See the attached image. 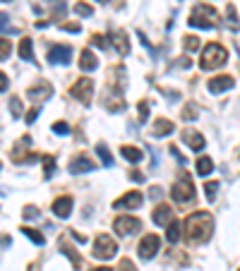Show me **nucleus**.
<instances>
[{
	"mask_svg": "<svg viewBox=\"0 0 240 271\" xmlns=\"http://www.w3.org/2000/svg\"><path fill=\"white\" fill-rule=\"evenodd\" d=\"M0 168H2V163H0Z\"/></svg>",
	"mask_w": 240,
	"mask_h": 271,
	"instance_id": "nucleus-50",
	"label": "nucleus"
},
{
	"mask_svg": "<svg viewBox=\"0 0 240 271\" xmlns=\"http://www.w3.org/2000/svg\"><path fill=\"white\" fill-rule=\"evenodd\" d=\"M75 15H80V17H91L94 15V7L91 5H87V2H75Z\"/></svg>",
	"mask_w": 240,
	"mask_h": 271,
	"instance_id": "nucleus-29",
	"label": "nucleus"
},
{
	"mask_svg": "<svg viewBox=\"0 0 240 271\" xmlns=\"http://www.w3.org/2000/svg\"><path fill=\"white\" fill-rule=\"evenodd\" d=\"M53 132H56V135H67V132H70V125H67L65 120H58V123H53Z\"/></svg>",
	"mask_w": 240,
	"mask_h": 271,
	"instance_id": "nucleus-36",
	"label": "nucleus"
},
{
	"mask_svg": "<svg viewBox=\"0 0 240 271\" xmlns=\"http://www.w3.org/2000/svg\"><path fill=\"white\" fill-rule=\"evenodd\" d=\"M118 271H137V269H135V264H132L130 259H120Z\"/></svg>",
	"mask_w": 240,
	"mask_h": 271,
	"instance_id": "nucleus-41",
	"label": "nucleus"
},
{
	"mask_svg": "<svg viewBox=\"0 0 240 271\" xmlns=\"http://www.w3.org/2000/svg\"><path fill=\"white\" fill-rule=\"evenodd\" d=\"M22 216L27 218V221H31V218H39V209L36 207H24V211H22Z\"/></svg>",
	"mask_w": 240,
	"mask_h": 271,
	"instance_id": "nucleus-39",
	"label": "nucleus"
},
{
	"mask_svg": "<svg viewBox=\"0 0 240 271\" xmlns=\"http://www.w3.org/2000/svg\"><path fill=\"white\" fill-rule=\"evenodd\" d=\"M91 46H96V48H101V51H108V41H106V36H101V34H94V36H91Z\"/></svg>",
	"mask_w": 240,
	"mask_h": 271,
	"instance_id": "nucleus-32",
	"label": "nucleus"
},
{
	"mask_svg": "<svg viewBox=\"0 0 240 271\" xmlns=\"http://www.w3.org/2000/svg\"><path fill=\"white\" fill-rule=\"evenodd\" d=\"M10 86V80H7V75L5 72H0V91H5Z\"/></svg>",
	"mask_w": 240,
	"mask_h": 271,
	"instance_id": "nucleus-45",
	"label": "nucleus"
},
{
	"mask_svg": "<svg viewBox=\"0 0 240 271\" xmlns=\"http://www.w3.org/2000/svg\"><path fill=\"white\" fill-rule=\"evenodd\" d=\"M151 221H154V226H168L171 221H173V209L168 207V204H159L154 211H151Z\"/></svg>",
	"mask_w": 240,
	"mask_h": 271,
	"instance_id": "nucleus-12",
	"label": "nucleus"
},
{
	"mask_svg": "<svg viewBox=\"0 0 240 271\" xmlns=\"http://www.w3.org/2000/svg\"><path fill=\"white\" fill-rule=\"evenodd\" d=\"M142 202H144L142 192H127L113 202V209H137V207H142Z\"/></svg>",
	"mask_w": 240,
	"mask_h": 271,
	"instance_id": "nucleus-9",
	"label": "nucleus"
},
{
	"mask_svg": "<svg viewBox=\"0 0 240 271\" xmlns=\"http://www.w3.org/2000/svg\"><path fill=\"white\" fill-rule=\"evenodd\" d=\"M185 240L190 245L204 243L211 238V230H214V221L207 211H195L192 216L185 218Z\"/></svg>",
	"mask_w": 240,
	"mask_h": 271,
	"instance_id": "nucleus-1",
	"label": "nucleus"
},
{
	"mask_svg": "<svg viewBox=\"0 0 240 271\" xmlns=\"http://www.w3.org/2000/svg\"><path fill=\"white\" fill-rule=\"evenodd\" d=\"M10 51H12L10 41H7V39H0V60H7V58H10Z\"/></svg>",
	"mask_w": 240,
	"mask_h": 271,
	"instance_id": "nucleus-34",
	"label": "nucleus"
},
{
	"mask_svg": "<svg viewBox=\"0 0 240 271\" xmlns=\"http://www.w3.org/2000/svg\"><path fill=\"white\" fill-rule=\"evenodd\" d=\"M159 250H161V240H159V235H154V233L144 235V238L140 240V245H137V252H140L142 259H154V257L159 254Z\"/></svg>",
	"mask_w": 240,
	"mask_h": 271,
	"instance_id": "nucleus-6",
	"label": "nucleus"
},
{
	"mask_svg": "<svg viewBox=\"0 0 240 271\" xmlns=\"http://www.w3.org/2000/svg\"><path fill=\"white\" fill-rule=\"evenodd\" d=\"M96 168V163L91 161L89 156H84V154H80V156H75L72 161H70V173H91Z\"/></svg>",
	"mask_w": 240,
	"mask_h": 271,
	"instance_id": "nucleus-13",
	"label": "nucleus"
},
{
	"mask_svg": "<svg viewBox=\"0 0 240 271\" xmlns=\"http://www.w3.org/2000/svg\"><path fill=\"white\" fill-rule=\"evenodd\" d=\"M233 84H236V80L231 75H219V77H211L207 89H209L211 94H223V91L233 89Z\"/></svg>",
	"mask_w": 240,
	"mask_h": 271,
	"instance_id": "nucleus-11",
	"label": "nucleus"
},
{
	"mask_svg": "<svg viewBox=\"0 0 240 271\" xmlns=\"http://www.w3.org/2000/svg\"><path fill=\"white\" fill-rule=\"evenodd\" d=\"M166 228H168V230H166V240H168L171 245H176L180 240V223L173 218V221H171Z\"/></svg>",
	"mask_w": 240,
	"mask_h": 271,
	"instance_id": "nucleus-23",
	"label": "nucleus"
},
{
	"mask_svg": "<svg viewBox=\"0 0 240 271\" xmlns=\"http://www.w3.org/2000/svg\"><path fill=\"white\" fill-rule=\"evenodd\" d=\"M168 151H171V154H173V156H176L180 163H187V161H185V156H182V154L178 151V146H173V144H171V146H168Z\"/></svg>",
	"mask_w": 240,
	"mask_h": 271,
	"instance_id": "nucleus-44",
	"label": "nucleus"
},
{
	"mask_svg": "<svg viewBox=\"0 0 240 271\" xmlns=\"http://www.w3.org/2000/svg\"><path fill=\"white\" fill-rule=\"evenodd\" d=\"M94 257L96 259H111V257H116V252H118V245L116 240L111 238V235H106V233H101V235H96V240H94Z\"/></svg>",
	"mask_w": 240,
	"mask_h": 271,
	"instance_id": "nucleus-4",
	"label": "nucleus"
},
{
	"mask_svg": "<svg viewBox=\"0 0 240 271\" xmlns=\"http://www.w3.org/2000/svg\"><path fill=\"white\" fill-rule=\"evenodd\" d=\"M22 233H24L34 245H39V247H41V245H46V238H43L39 230H34V228H27V226H24V228H22Z\"/></svg>",
	"mask_w": 240,
	"mask_h": 271,
	"instance_id": "nucleus-27",
	"label": "nucleus"
},
{
	"mask_svg": "<svg viewBox=\"0 0 240 271\" xmlns=\"http://www.w3.org/2000/svg\"><path fill=\"white\" fill-rule=\"evenodd\" d=\"M72 96L77 99V101H82L84 106H89L91 104V96H94V82L89 77H82V80H77V84L72 86Z\"/></svg>",
	"mask_w": 240,
	"mask_h": 271,
	"instance_id": "nucleus-7",
	"label": "nucleus"
},
{
	"mask_svg": "<svg viewBox=\"0 0 240 271\" xmlns=\"http://www.w3.org/2000/svg\"><path fill=\"white\" fill-rule=\"evenodd\" d=\"M238 271H240V269H238Z\"/></svg>",
	"mask_w": 240,
	"mask_h": 271,
	"instance_id": "nucleus-51",
	"label": "nucleus"
},
{
	"mask_svg": "<svg viewBox=\"0 0 240 271\" xmlns=\"http://www.w3.org/2000/svg\"><path fill=\"white\" fill-rule=\"evenodd\" d=\"M226 17H228L231 29H238V15H236V7H233V5H228V7H226Z\"/></svg>",
	"mask_w": 240,
	"mask_h": 271,
	"instance_id": "nucleus-33",
	"label": "nucleus"
},
{
	"mask_svg": "<svg viewBox=\"0 0 240 271\" xmlns=\"http://www.w3.org/2000/svg\"><path fill=\"white\" fill-rule=\"evenodd\" d=\"M214 173V161H211L209 156H202V159H197V175H209Z\"/></svg>",
	"mask_w": 240,
	"mask_h": 271,
	"instance_id": "nucleus-25",
	"label": "nucleus"
},
{
	"mask_svg": "<svg viewBox=\"0 0 240 271\" xmlns=\"http://www.w3.org/2000/svg\"><path fill=\"white\" fill-rule=\"evenodd\" d=\"M51 94H53V89H51V84H48V82H41L39 86H31L29 91H27V96L34 99V101H39V99L43 101V99H48Z\"/></svg>",
	"mask_w": 240,
	"mask_h": 271,
	"instance_id": "nucleus-18",
	"label": "nucleus"
},
{
	"mask_svg": "<svg viewBox=\"0 0 240 271\" xmlns=\"http://www.w3.org/2000/svg\"><path fill=\"white\" fill-rule=\"evenodd\" d=\"M39 115H41V110H39V108H31L29 113H27V118H24V120H27V123L31 125V123H36V118H39Z\"/></svg>",
	"mask_w": 240,
	"mask_h": 271,
	"instance_id": "nucleus-42",
	"label": "nucleus"
},
{
	"mask_svg": "<svg viewBox=\"0 0 240 271\" xmlns=\"http://www.w3.org/2000/svg\"><path fill=\"white\" fill-rule=\"evenodd\" d=\"M20 58L27 60V63L34 60V41H31V39H22V41H20Z\"/></svg>",
	"mask_w": 240,
	"mask_h": 271,
	"instance_id": "nucleus-22",
	"label": "nucleus"
},
{
	"mask_svg": "<svg viewBox=\"0 0 240 271\" xmlns=\"http://www.w3.org/2000/svg\"><path fill=\"white\" fill-rule=\"evenodd\" d=\"M60 29H62V31H70V34H80V31H82V27H80L77 22H67V24H60Z\"/></svg>",
	"mask_w": 240,
	"mask_h": 271,
	"instance_id": "nucleus-40",
	"label": "nucleus"
},
{
	"mask_svg": "<svg viewBox=\"0 0 240 271\" xmlns=\"http://www.w3.org/2000/svg\"><path fill=\"white\" fill-rule=\"evenodd\" d=\"M2 2H10V0H2Z\"/></svg>",
	"mask_w": 240,
	"mask_h": 271,
	"instance_id": "nucleus-48",
	"label": "nucleus"
},
{
	"mask_svg": "<svg viewBox=\"0 0 240 271\" xmlns=\"http://www.w3.org/2000/svg\"><path fill=\"white\" fill-rule=\"evenodd\" d=\"M195 118H197V106L187 104V106L182 108V120H195Z\"/></svg>",
	"mask_w": 240,
	"mask_h": 271,
	"instance_id": "nucleus-35",
	"label": "nucleus"
},
{
	"mask_svg": "<svg viewBox=\"0 0 240 271\" xmlns=\"http://www.w3.org/2000/svg\"><path fill=\"white\" fill-rule=\"evenodd\" d=\"M182 46H185V53H195V51H200V39L187 34V36L182 39Z\"/></svg>",
	"mask_w": 240,
	"mask_h": 271,
	"instance_id": "nucleus-28",
	"label": "nucleus"
},
{
	"mask_svg": "<svg viewBox=\"0 0 240 271\" xmlns=\"http://www.w3.org/2000/svg\"><path fill=\"white\" fill-rule=\"evenodd\" d=\"M216 20H219L216 10L202 2V5H197V7L190 12L187 24H190V27H197V29H214L216 27Z\"/></svg>",
	"mask_w": 240,
	"mask_h": 271,
	"instance_id": "nucleus-3",
	"label": "nucleus"
},
{
	"mask_svg": "<svg viewBox=\"0 0 240 271\" xmlns=\"http://www.w3.org/2000/svg\"><path fill=\"white\" fill-rule=\"evenodd\" d=\"M96 65H99L96 55L91 53L89 48H87V51H82V55H80V67H82L84 72H91V70H96Z\"/></svg>",
	"mask_w": 240,
	"mask_h": 271,
	"instance_id": "nucleus-20",
	"label": "nucleus"
},
{
	"mask_svg": "<svg viewBox=\"0 0 240 271\" xmlns=\"http://www.w3.org/2000/svg\"><path fill=\"white\" fill-rule=\"evenodd\" d=\"M216 190H219V183H216V180H211V183H207V185H204V192H207V199H214V197H216Z\"/></svg>",
	"mask_w": 240,
	"mask_h": 271,
	"instance_id": "nucleus-38",
	"label": "nucleus"
},
{
	"mask_svg": "<svg viewBox=\"0 0 240 271\" xmlns=\"http://www.w3.org/2000/svg\"><path fill=\"white\" fill-rule=\"evenodd\" d=\"M130 180H132V183H144V173H142V170H132V173H130Z\"/></svg>",
	"mask_w": 240,
	"mask_h": 271,
	"instance_id": "nucleus-43",
	"label": "nucleus"
},
{
	"mask_svg": "<svg viewBox=\"0 0 240 271\" xmlns=\"http://www.w3.org/2000/svg\"><path fill=\"white\" fill-rule=\"evenodd\" d=\"M72 238H75V240H77V243H84V240H87V238H84V235H77V230H72Z\"/></svg>",
	"mask_w": 240,
	"mask_h": 271,
	"instance_id": "nucleus-46",
	"label": "nucleus"
},
{
	"mask_svg": "<svg viewBox=\"0 0 240 271\" xmlns=\"http://www.w3.org/2000/svg\"><path fill=\"white\" fill-rule=\"evenodd\" d=\"M226 60H228V51H226L221 43H209V46H204V48H202L200 67L209 72V70H216V67L226 65Z\"/></svg>",
	"mask_w": 240,
	"mask_h": 271,
	"instance_id": "nucleus-2",
	"label": "nucleus"
},
{
	"mask_svg": "<svg viewBox=\"0 0 240 271\" xmlns=\"http://www.w3.org/2000/svg\"><path fill=\"white\" fill-rule=\"evenodd\" d=\"M70 60H72V48L70 46H53L51 51H48V63L51 65H70Z\"/></svg>",
	"mask_w": 240,
	"mask_h": 271,
	"instance_id": "nucleus-10",
	"label": "nucleus"
},
{
	"mask_svg": "<svg viewBox=\"0 0 240 271\" xmlns=\"http://www.w3.org/2000/svg\"><path fill=\"white\" fill-rule=\"evenodd\" d=\"M41 161H43V178H46V180H51V178H53V173H56V159L46 154V156H41Z\"/></svg>",
	"mask_w": 240,
	"mask_h": 271,
	"instance_id": "nucleus-26",
	"label": "nucleus"
},
{
	"mask_svg": "<svg viewBox=\"0 0 240 271\" xmlns=\"http://www.w3.org/2000/svg\"><path fill=\"white\" fill-rule=\"evenodd\" d=\"M91 271H113L111 267H99V269H91Z\"/></svg>",
	"mask_w": 240,
	"mask_h": 271,
	"instance_id": "nucleus-47",
	"label": "nucleus"
},
{
	"mask_svg": "<svg viewBox=\"0 0 240 271\" xmlns=\"http://www.w3.org/2000/svg\"><path fill=\"white\" fill-rule=\"evenodd\" d=\"M10 110H12V115H15V118L24 115V106H22V101H20L17 96H12V99H10Z\"/></svg>",
	"mask_w": 240,
	"mask_h": 271,
	"instance_id": "nucleus-31",
	"label": "nucleus"
},
{
	"mask_svg": "<svg viewBox=\"0 0 240 271\" xmlns=\"http://www.w3.org/2000/svg\"><path fill=\"white\" fill-rule=\"evenodd\" d=\"M182 142L192 149V151H202L204 149V137L200 135V132H195V130H182Z\"/></svg>",
	"mask_w": 240,
	"mask_h": 271,
	"instance_id": "nucleus-14",
	"label": "nucleus"
},
{
	"mask_svg": "<svg viewBox=\"0 0 240 271\" xmlns=\"http://www.w3.org/2000/svg\"><path fill=\"white\" fill-rule=\"evenodd\" d=\"M147 120H149V104L140 101V123H147Z\"/></svg>",
	"mask_w": 240,
	"mask_h": 271,
	"instance_id": "nucleus-37",
	"label": "nucleus"
},
{
	"mask_svg": "<svg viewBox=\"0 0 240 271\" xmlns=\"http://www.w3.org/2000/svg\"><path fill=\"white\" fill-rule=\"evenodd\" d=\"M171 194H173V199L180 202V204H185V202L195 199V185H192V180H190V175H187V173H182V175H180V180L173 185Z\"/></svg>",
	"mask_w": 240,
	"mask_h": 271,
	"instance_id": "nucleus-5",
	"label": "nucleus"
},
{
	"mask_svg": "<svg viewBox=\"0 0 240 271\" xmlns=\"http://www.w3.org/2000/svg\"><path fill=\"white\" fill-rule=\"evenodd\" d=\"M60 252L70 257V262H72V267H75V269H82V267H84V262H82L80 252H77L75 247H70V245L65 243V240H60Z\"/></svg>",
	"mask_w": 240,
	"mask_h": 271,
	"instance_id": "nucleus-19",
	"label": "nucleus"
},
{
	"mask_svg": "<svg viewBox=\"0 0 240 271\" xmlns=\"http://www.w3.org/2000/svg\"><path fill=\"white\" fill-rule=\"evenodd\" d=\"M113 228L118 230L120 235H130V233H137L142 228V223H140V218L135 216H118L116 223H113Z\"/></svg>",
	"mask_w": 240,
	"mask_h": 271,
	"instance_id": "nucleus-8",
	"label": "nucleus"
},
{
	"mask_svg": "<svg viewBox=\"0 0 240 271\" xmlns=\"http://www.w3.org/2000/svg\"><path fill=\"white\" fill-rule=\"evenodd\" d=\"M70 211H72V197H58L56 202H53V214L58 218H67L70 216Z\"/></svg>",
	"mask_w": 240,
	"mask_h": 271,
	"instance_id": "nucleus-16",
	"label": "nucleus"
},
{
	"mask_svg": "<svg viewBox=\"0 0 240 271\" xmlns=\"http://www.w3.org/2000/svg\"><path fill=\"white\" fill-rule=\"evenodd\" d=\"M120 154H122V159H125V161H130V163H140V161H142V156H144L137 146H130V144L120 146Z\"/></svg>",
	"mask_w": 240,
	"mask_h": 271,
	"instance_id": "nucleus-21",
	"label": "nucleus"
},
{
	"mask_svg": "<svg viewBox=\"0 0 240 271\" xmlns=\"http://www.w3.org/2000/svg\"><path fill=\"white\" fill-rule=\"evenodd\" d=\"M173 130H176V125L171 120H166V118H159L151 125V135L154 137H168V135H173Z\"/></svg>",
	"mask_w": 240,
	"mask_h": 271,
	"instance_id": "nucleus-15",
	"label": "nucleus"
},
{
	"mask_svg": "<svg viewBox=\"0 0 240 271\" xmlns=\"http://www.w3.org/2000/svg\"><path fill=\"white\" fill-rule=\"evenodd\" d=\"M101 2H106V0H101Z\"/></svg>",
	"mask_w": 240,
	"mask_h": 271,
	"instance_id": "nucleus-49",
	"label": "nucleus"
},
{
	"mask_svg": "<svg viewBox=\"0 0 240 271\" xmlns=\"http://www.w3.org/2000/svg\"><path fill=\"white\" fill-rule=\"evenodd\" d=\"M96 154H99V159H101V163H103V166H106V168H111V166H113V156H111V151H108V146H106V144H103V142H101V144H96Z\"/></svg>",
	"mask_w": 240,
	"mask_h": 271,
	"instance_id": "nucleus-24",
	"label": "nucleus"
},
{
	"mask_svg": "<svg viewBox=\"0 0 240 271\" xmlns=\"http://www.w3.org/2000/svg\"><path fill=\"white\" fill-rule=\"evenodd\" d=\"M10 15H5V12H0V31H5V34H20V29L17 27H10Z\"/></svg>",
	"mask_w": 240,
	"mask_h": 271,
	"instance_id": "nucleus-30",
	"label": "nucleus"
},
{
	"mask_svg": "<svg viewBox=\"0 0 240 271\" xmlns=\"http://www.w3.org/2000/svg\"><path fill=\"white\" fill-rule=\"evenodd\" d=\"M111 41H113L118 55L125 58V55L130 53V41H127V34H125V31H111Z\"/></svg>",
	"mask_w": 240,
	"mask_h": 271,
	"instance_id": "nucleus-17",
	"label": "nucleus"
}]
</instances>
